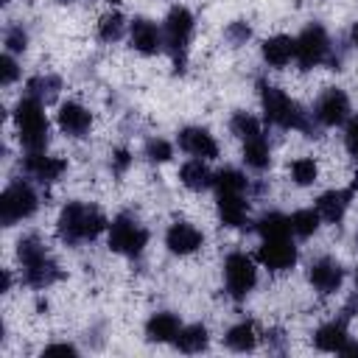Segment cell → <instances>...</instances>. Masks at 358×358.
<instances>
[{
  "instance_id": "obj_48",
  "label": "cell",
  "mask_w": 358,
  "mask_h": 358,
  "mask_svg": "<svg viewBox=\"0 0 358 358\" xmlns=\"http://www.w3.org/2000/svg\"><path fill=\"white\" fill-rule=\"evenodd\" d=\"M355 246H358V235H355Z\"/></svg>"
},
{
  "instance_id": "obj_6",
  "label": "cell",
  "mask_w": 358,
  "mask_h": 358,
  "mask_svg": "<svg viewBox=\"0 0 358 358\" xmlns=\"http://www.w3.org/2000/svg\"><path fill=\"white\" fill-rule=\"evenodd\" d=\"M39 210V193L28 179H14L0 193V224L14 227Z\"/></svg>"
},
{
  "instance_id": "obj_26",
  "label": "cell",
  "mask_w": 358,
  "mask_h": 358,
  "mask_svg": "<svg viewBox=\"0 0 358 358\" xmlns=\"http://www.w3.org/2000/svg\"><path fill=\"white\" fill-rule=\"evenodd\" d=\"M241 157H243V165H246L249 171L263 173V171L271 165V145H268V140H266L263 134H257V137H252V140H243Z\"/></svg>"
},
{
  "instance_id": "obj_47",
  "label": "cell",
  "mask_w": 358,
  "mask_h": 358,
  "mask_svg": "<svg viewBox=\"0 0 358 358\" xmlns=\"http://www.w3.org/2000/svg\"><path fill=\"white\" fill-rule=\"evenodd\" d=\"M0 3H3V6H8V3H11V0H0Z\"/></svg>"
},
{
  "instance_id": "obj_10",
  "label": "cell",
  "mask_w": 358,
  "mask_h": 358,
  "mask_svg": "<svg viewBox=\"0 0 358 358\" xmlns=\"http://www.w3.org/2000/svg\"><path fill=\"white\" fill-rule=\"evenodd\" d=\"M257 260L266 271L271 274H285L296 266L299 260V249L294 243V238H260V249H257Z\"/></svg>"
},
{
  "instance_id": "obj_16",
  "label": "cell",
  "mask_w": 358,
  "mask_h": 358,
  "mask_svg": "<svg viewBox=\"0 0 358 358\" xmlns=\"http://www.w3.org/2000/svg\"><path fill=\"white\" fill-rule=\"evenodd\" d=\"M56 123H59L62 134H67V137H73V140H81V137H87L90 129H92V112H90L84 103H78V101H67V103L59 106Z\"/></svg>"
},
{
  "instance_id": "obj_34",
  "label": "cell",
  "mask_w": 358,
  "mask_h": 358,
  "mask_svg": "<svg viewBox=\"0 0 358 358\" xmlns=\"http://www.w3.org/2000/svg\"><path fill=\"white\" fill-rule=\"evenodd\" d=\"M143 157H145L151 165H162V162H168V159L173 157V145H171L165 137H151V140H145V145H143Z\"/></svg>"
},
{
  "instance_id": "obj_18",
  "label": "cell",
  "mask_w": 358,
  "mask_h": 358,
  "mask_svg": "<svg viewBox=\"0 0 358 358\" xmlns=\"http://www.w3.org/2000/svg\"><path fill=\"white\" fill-rule=\"evenodd\" d=\"M176 140H179V148H182L185 154L196 157V159H215V157H218V143H215V137H213L207 129H201V126H185Z\"/></svg>"
},
{
  "instance_id": "obj_42",
  "label": "cell",
  "mask_w": 358,
  "mask_h": 358,
  "mask_svg": "<svg viewBox=\"0 0 358 358\" xmlns=\"http://www.w3.org/2000/svg\"><path fill=\"white\" fill-rule=\"evenodd\" d=\"M338 316H341V319H347V322L358 316V294H352V296L344 302V308H341V313H338Z\"/></svg>"
},
{
  "instance_id": "obj_20",
  "label": "cell",
  "mask_w": 358,
  "mask_h": 358,
  "mask_svg": "<svg viewBox=\"0 0 358 358\" xmlns=\"http://www.w3.org/2000/svg\"><path fill=\"white\" fill-rule=\"evenodd\" d=\"M182 330V319L173 310H159L151 313V319L145 322V338L151 344H171Z\"/></svg>"
},
{
  "instance_id": "obj_39",
  "label": "cell",
  "mask_w": 358,
  "mask_h": 358,
  "mask_svg": "<svg viewBox=\"0 0 358 358\" xmlns=\"http://www.w3.org/2000/svg\"><path fill=\"white\" fill-rule=\"evenodd\" d=\"M129 165H131V151H129V148H115V151H112V159H109L112 173L123 176V173L129 171Z\"/></svg>"
},
{
  "instance_id": "obj_5",
  "label": "cell",
  "mask_w": 358,
  "mask_h": 358,
  "mask_svg": "<svg viewBox=\"0 0 358 358\" xmlns=\"http://www.w3.org/2000/svg\"><path fill=\"white\" fill-rule=\"evenodd\" d=\"M193 31H196V17L190 8L185 6H173L162 22V42H165V53L173 62L176 73H185L187 67V53H190V42H193Z\"/></svg>"
},
{
  "instance_id": "obj_44",
  "label": "cell",
  "mask_w": 358,
  "mask_h": 358,
  "mask_svg": "<svg viewBox=\"0 0 358 358\" xmlns=\"http://www.w3.org/2000/svg\"><path fill=\"white\" fill-rule=\"evenodd\" d=\"M8 291H11V271L3 268V294H8Z\"/></svg>"
},
{
  "instance_id": "obj_32",
  "label": "cell",
  "mask_w": 358,
  "mask_h": 358,
  "mask_svg": "<svg viewBox=\"0 0 358 358\" xmlns=\"http://www.w3.org/2000/svg\"><path fill=\"white\" fill-rule=\"evenodd\" d=\"M229 131L243 143V140H252V137H257V134H263V126H260V120L252 115V112H243V109H238L232 117H229Z\"/></svg>"
},
{
  "instance_id": "obj_27",
  "label": "cell",
  "mask_w": 358,
  "mask_h": 358,
  "mask_svg": "<svg viewBox=\"0 0 358 358\" xmlns=\"http://www.w3.org/2000/svg\"><path fill=\"white\" fill-rule=\"evenodd\" d=\"M59 92H62V78L56 73H39V76L28 78V84H25V95H34L42 103H53L59 98Z\"/></svg>"
},
{
  "instance_id": "obj_3",
  "label": "cell",
  "mask_w": 358,
  "mask_h": 358,
  "mask_svg": "<svg viewBox=\"0 0 358 358\" xmlns=\"http://www.w3.org/2000/svg\"><path fill=\"white\" fill-rule=\"evenodd\" d=\"M17 260L22 266V282L28 288H36V291H45L50 288L53 282H59L64 277L59 260L50 255V249L45 246V241L39 235H22L17 241Z\"/></svg>"
},
{
  "instance_id": "obj_41",
  "label": "cell",
  "mask_w": 358,
  "mask_h": 358,
  "mask_svg": "<svg viewBox=\"0 0 358 358\" xmlns=\"http://www.w3.org/2000/svg\"><path fill=\"white\" fill-rule=\"evenodd\" d=\"M45 355H78V347L76 344H67V341H56V344H48L45 350H42Z\"/></svg>"
},
{
  "instance_id": "obj_40",
  "label": "cell",
  "mask_w": 358,
  "mask_h": 358,
  "mask_svg": "<svg viewBox=\"0 0 358 358\" xmlns=\"http://www.w3.org/2000/svg\"><path fill=\"white\" fill-rule=\"evenodd\" d=\"M266 347H268V352H285V333L280 327L266 330Z\"/></svg>"
},
{
  "instance_id": "obj_37",
  "label": "cell",
  "mask_w": 358,
  "mask_h": 358,
  "mask_svg": "<svg viewBox=\"0 0 358 358\" xmlns=\"http://www.w3.org/2000/svg\"><path fill=\"white\" fill-rule=\"evenodd\" d=\"M17 78H20V64H17L14 53L6 50V53L0 56V84H3V87H11Z\"/></svg>"
},
{
  "instance_id": "obj_15",
  "label": "cell",
  "mask_w": 358,
  "mask_h": 358,
  "mask_svg": "<svg viewBox=\"0 0 358 358\" xmlns=\"http://www.w3.org/2000/svg\"><path fill=\"white\" fill-rule=\"evenodd\" d=\"M129 45L143 56H154V53L165 50L162 28L148 17H134L129 22Z\"/></svg>"
},
{
  "instance_id": "obj_45",
  "label": "cell",
  "mask_w": 358,
  "mask_h": 358,
  "mask_svg": "<svg viewBox=\"0 0 358 358\" xmlns=\"http://www.w3.org/2000/svg\"><path fill=\"white\" fill-rule=\"evenodd\" d=\"M350 42H352V48L358 50V20H355V25H352V31H350Z\"/></svg>"
},
{
  "instance_id": "obj_22",
  "label": "cell",
  "mask_w": 358,
  "mask_h": 358,
  "mask_svg": "<svg viewBox=\"0 0 358 358\" xmlns=\"http://www.w3.org/2000/svg\"><path fill=\"white\" fill-rule=\"evenodd\" d=\"M260 56L268 67L280 70V67L291 64V59H294V39L285 34H274L260 45Z\"/></svg>"
},
{
  "instance_id": "obj_8",
  "label": "cell",
  "mask_w": 358,
  "mask_h": 358,
  "mask_svg": "<svg viewBox=\"0 0 358 358\" xmlns=\"http://www.w3.org/2000/svg\"><path fill=\"white\" fill-rule=\"evenodd\" d=\"M333 48V39L327 36L322 22H310L302 28V34L294 39V62L299 70H313L327 62Z\"/></svg>"
},
{
  "instance_id": "obj_33",
  "label": "cell",
  "mask_w": 358,
  "mask_h": 358,
  "mask_svg": "<svg viewBox=\"0 0 358 358\" xmlns=\"http://www.w3.org/2000/svg\"><path fill=\"white\" fill-rule=\"evenodd\" d=\"M288 176H291L294 185L308 187V185H313V182L319 179V165H316L313 157H296V159L288 165Z\"/></svg>"
},
{
  "instance_id": "obj_30",
  "label": "cell",
  "mask_w": 358,
  "mask_h": 358,
  "mask_svg": "<svg viewBox=\"0 0 358 358\" xmlns=\"http://www.w3.org/2000/svg\"><path fill=\"white\" fill-rule=\"evenodd\" d=\"M288 218H291V232H294L296 238H310V235H316V229H319V224H322V215H319L316 207L294 210Z\"/></svg>"
},
{
  "instance_id": "obj_25",
  "label": "cell",
  "mask_w": 358,
  "mask_h": 358,
  "mask_svg": "<svg viewBox=\"0 0 358 358\" xmlns=\"http://www.w3.org/2000/svg\"><path fill=\"white\" fill-rule=\"evenodd\" d=\"M173 347H176L179 352H185V355L204 352V350L210 347V333H207V327H204L201 322H196V324H182L179 336L173 338Z\"/></svg>"
},
{
  "instance_id": "obj_9",
  "label": "cell",
  "mask_w": 358,
  "mask_h": 358,
  "mask_svg": "<svg viewBox=\"0 0 358 358\" xmlns=\"http://www.w3.org/2000/svg\"><path fill=\"white\" fill-rule=\"evenodd\" d=\"M257 285V266L246 252H229L224 257V288L227 294L241 302L246 299Z\"/></svg>"
},
{
  "instance_id": "obj_24",
  "label": "cell",
  "mask_w": 358,
  "mask_h": 358,
  "mask_svg": "<svg viewBox=\"0 0 358 358\" xmlns=\"http://www.w3.org/2000/svg\"><path fill=\"white\" fill-rule=\"evenodd\" d=\"M257 341H260L257 327H255V322H249V319L232 324V327L224 333V347L232 350V352H252V350L257 347Z\"/></svg>"
},
{
  "instance_id": "obj_31",
  "label": "cell",
  "mask_w": 358,
  "mask_h": 358,
  "mask_svg": "<svg viewBox=\"0 0 358 358\" xmlns=\"http://www.w3.org/2000/svg\"><path fill=\"white\" fill-rule=\"evenodd\" d=\"M123 34H126V17H123L120 11H106V14L98 20V39H101V42L112 45V42L123 39Z\"/></svg>"
},
{
  "instance_id": "obj_38",
  "label": "cell",
  "mask_w": 358,
  "mask_h": 358,
  "mask_svg": "<svg viewBox=\"0 0 358 358\" xmlns=\"http://www.w3.org/2000/svg\"><path fill=\"white\" fill-rule=\"evenodd\" d=\"M344 145H347V154L352 157V162L358 165V115H350V120L344 126Z\"/></svg>"
},
{
  "instance_id": "obj_17",
  "label": "cell",
  "mask_w": 358,
  "mask_h": 358,
  "mask_svg": "<svg viewBox=\"0 0 358 358\" xmlns=\"http://www.w3.org/2000/svg\"><path fill=\"white\" fill-rule=\"evenodd\" d=\"M218 201V218L229 229H246L252 224L249 218V193H215Z\"/></svg>"
},
{
  "instance_id": "obj_19",
  "label": "cell",
  "mask_w": 358,
  "mask_h": 358,
  "mask_svg": "<svg viewBox=\"0 0 358 358\" xmlns=\"http://www.w3.org/2000/svg\"><path fill=\"white\" fill-rule=\"evenodd\" d=\"M355 190L352 187H338V190H324L319 199H316V210L322 215L324 224H341L347 210H350V201H352Z\"/></svg>"
},
{
  "instance_id": "obj_36",
  "label": "cell",
  "mask_w": 358,
  "mask_h": 358,
  "mask_svg": "<svg viewBox=\"0 0 358 358\" xmlns=\"http://www.w3.org/2000/svg\"><path fill=\"white\" fill-rule=\"evenodd\" d=\"M224 39L232 45V48H241L252 39V25L246 20H232L227 28H224Z\"/></svg>"
},
{
  "instance_id": "obj_12",
  "label": "cell",
  "mask_w": 358,
  "mask_h": 358,
  "mask_svg": "<svg viewBox=\"0 0 358 358\" xmlns=\"http://www.w3.org/2000/svg\"><path fill=\"white\" fill-rule=\"evenodd\" d=\"M22 171L36 185H53V182H59L64 176L67 159L64 157H56V154H45V151H31L22 159Z\"/></svg>"
},
{
  "instance_id": "obj_7",
  "label": "cell",
  "mask_w": 358,
  "mask_h": 358,
  "mask_svg": "<svg viewBox=\"0 0 358 358\" xmlns=\"http://www.w3.org/2000/svg\"><path fill=\"white\" fill-rule=\"evenodd\" d=\"M106 243L112 252H117L123 257H140L148 246V229L131 213H120L112 218V224L106 229Z\"/></svg>"
},
{
  "instance_id": "obj_28",
  "label": "cell",
  "mask_w": 358,
  "mask_h": 358,
  "mask_svg": "<svg viewBox=\"0 0 358 358\" xmlns=\"http://www.w3.org/2000/svg\"><path fill=\"white\" fill-rule=\"evenodd\" d=\"M255 229H257L260 238H288V235H294V232H291V218H288L285 213H280V210L263 213V215L255 221Z\"/></svg>"
},
{
  "instance_id": "obj_29",
  "label": "cell",
  "mask_w": 358,
  "mask_h": 358,
  "mask_svg": "<svg viewBox=\"0 0 358 358\" xmlns=\"http://www.w3.org/2000/svg\"><path fill=\"white\" fill-rule=\"evenodd\" d=\"M213 187H215V193H249L252 182L238 168H221V171H215Z\"/></svg>"
},
{
  "instance_id": "obj_1",
  "label": "cell",
  "mask_w": 358,
  "mask_h": 358,
  "mask_svg": "<svg viewBox=\"0 0 358 358\" xmlns=\"http://www.w3.org/2000/svg\"><path fill=\"white\" fill-rule=\"evenodd\" d=\"M257 92H260V106H263V117L266 123L277 126V129H294L302 131L305 137H319L322 126L313 120L310 112L302 109L299 101H294L288 92H282L280 87L268 84V81H257Z\"/></svg>"
},
{
  "instance_id": "obj_14",
  "label": "cell",
  "mask_w": 358,
  "mask_h": 358,
  "mask_svg": "<svg viewBox=\"0 0 358 358\" xmlns=\"http://www.w3.org/2000/svg\"><path fill=\"white\" fill-rule=\"evenodd\" d=\"M165 246L171 255H179V257L196 255L204 246V232L199 227H193L190 221H173L165 229Z\"/></svg>"
},
{
  "instance_id": "obj_43",
  "label": "cell",
  "mask_w": 358,
  "mask_h": 358,
  "mask_svg": "<svg viewBox=\"0 0 358 358\" xmlns=\"http://www.w3.org/2000/svg\"><path fill=\"white\" fill-rule=\"evenodd\" d=\"M338 355H358V341L350 336L347 341H344V347H341V352Z\"/></svg>"
},
{
  "instance_id": "obj_46",
  "label": "cell",
  "mask_w": 358,
  "mask_h": 358,
  "mask_svg": "<svg viewBox=\"0 0 358 358\" xmlns=\"http://www.w3.org/2000/svg\"><path fill=\"white\" fill-rule=\"evenodd\" d=\"M355 288H358V268H355Z\"/></svg>"
},
{
  "instance_id": "obj_2",
  "label": "cell",
  "mask_w": 358,
  "mask_h": 358,
  "mask_svg": "<svg viewBox=\"0 0 358 358\" xmlns=\"http://www.w3.org/2000/svg\"><path fill=\"white\" fill-rule=\"evenodd\" d=\"M103 229H109L106 215L101 213V207L90 204V201H67L59 210L56 218V235L64 246H81L95 241Z\"/></svg>"
},
{
  "instance_id": "obj_21",
  "label": "cell",
  "mask_w": 358,
  "mask_h": 358,
  "mask_svg": "<svg viewBox=\"0 0 358 358\" xmlns=\"http://www.w3.org/2000/svg\"><path fill=\"white\" fill-rule=\"evenodd\" d=\"M350 338V330H347V319H333V322H324L322 327H316L313 333V347L319 352H341L344 341Z\"/></svg>"
},
{
  "instance_id": "obj_35",
  "label": "cell",
  "mask_w": 358,
  "mask_h": 358,
  "mask_svg": "<svg viewBox=\"0 0 358 358\" xmlns=\"http://www.w3.org/2000/svg\"><path fill=\"white\" fill-rule=\"evenodd\" d=\"M3 45H6L8 53H25V48H28V31L22 28V22L6 25V31H3Z\"/></svg>"
},
{
  "instance_id": "obj_11",
  "label": "cell",
  "mask_w": 358,
  "mask_h": 358,
  "mask_svg": "<svg viewBox=\"0 0 358 358\" xmlns=\"http://www.w3.org/2000/svg\"><path fill=\"white\" fill-rule=\"evenodd\" d=\"M310 115H313V120H316L322 129L344 126V123L350 120V98H347V92L338 90V87H327V90L316 98Z\"/></svg>"
},
{
  "instance_id": "obj_49",
  "label": "cell",
  "mask_w": 358,
  "mask_h": 358,
  "mask_svg": "<svg viewBox=\"0 0 358 358\" xmlns=\"http://www.w3.org/2000/svg\"><path fill=\"white\" fill-rule=\"evenodd\" d=\"M59 3H70V0H59Z\"/></svg>"
},
{
  "instance_id": "obj_23",
  "label": "cell",
  "mask_w": 358,
  "mask_h": 358,
  "mask_svg": "<svg viewBox=\"0 0 358 358\" xmlns=\"http://www.w3.org/2000/svg\"><path fill=\"white\" fill-rule=\"evenodd\" d=\"M179 182L187 187V190H193V193H201V190H207V187H213V182H215V173L207 168V159H187L182 168H179Z\"/></svg>"
},
{
  "instance_id": "obj_13",
  "label": "cell",
  "mask_w": 358,
  "mask_h": 358,
  "mask_svg": "<svg viewBox=\"0 0 358 358\" xmlns=\"http://www.w3.org/2000/svg\"><path fill=\"white\" fill-rule=\"evenodd\" d=\"M308 282L313 285L316 294L330 296V294H336L344 285V266L336 257H327V255L324 257H316L308 266Z\"/></svg>"
},
{
  "instance_id": "obj_4",
  "label": "cell",
  "mask_w": 358,
  "mask_h": 358,
  "mask_svg": "<svg viewBox=\"0 0 358 358\" xmlns=\"http://www.w3.org/2000/svg\"><path fill=\"white\" fill-rule=\"evenodd\" d=\"M14 126H17V140L28 154L48 148V143H50V120L45 115V103L36 101L34 95H22L17 101Z\"/></svg>"
}]
</instances>
